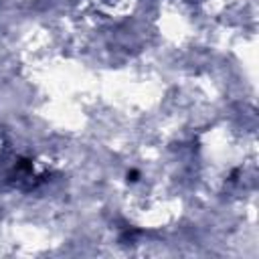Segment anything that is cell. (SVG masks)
Instances as JSON below:
<instances>
[{
  "label": "cell",
  "instance_id": "cell-1",
  "mask_svg": "<svg viewBox=\"0 0 259 259\" xmlns=\"http://www.w3.org/2000/svg\"><path fill=\"white\" fill-rule=\"evenodd\" d=\"M136 176H138V172H127V180H132V182H134V180H136Z\"/></svg>",
  "mask_w": 259,
  "mask_h": 259
}]
</instances>
